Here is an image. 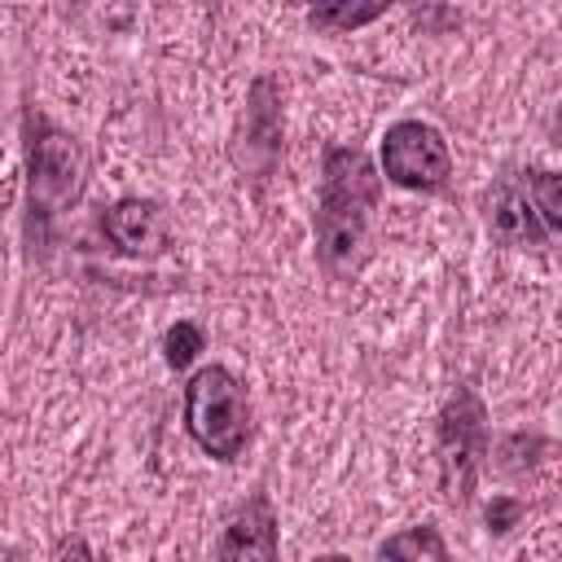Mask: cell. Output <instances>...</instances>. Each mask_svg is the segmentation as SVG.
I'll return each instance as SVG.
<instances>
[{
	"instance_id": "obj_1",
	"label": "cell",
	"mask_w": 562,
	"mask_h": 562,
	"mask_svg": "<svg viewBox=\"0 0 562 562\" xmlns=\"http://www.w3.org/2000/svg\"><path fill=\"white\" fill-rule=\"evenodd\" d=\"M378 193H382V176L364 149H356V145L325 149L312 228H316V263L329 277H351L360 268Z\"/></svg>"
},
{
	"instance_id": "obj_2",
	"label": "cell",
	"mask_w": 562,
	"mask_h": 562,
	"mask_svg": "<svg viewBox=\"0 0 562 562\" xmlns=\"http://www.w3.org/2000/svg\"><path fill=\"white\" fill-rule=\"evenodd\" d=\"M83 193V149L70 132L26 110V237L31 250L48 246L53 224Z\"/></svg>"
},
{
	"instance_id": "obj_3",
	"label": "cell",
	"mask_w": 562,
	"mask_h": 562,
	"mask_svg": "<svg viewBox=\"0 0 562 562\" xmlns=\"http://www.w3.org/2000/svg\"><path fill=\"white\" fill-rule=\"evenodd\" d=\"M184 430L215 461H237L250 443L246 382L228 364H202L184 386Z\"/></svg>"
},
{
	"instance_id": "obj_4",
	"label": "cell",
	"mask_w": 562,
	"mask_h": 562,
	"mask_svg": "<svg viewBox=\"0 0 562 562\" xmlns=\"http://www.w3.org/2000/svg\"><path fill=\"white\" fill-rule=\"evenodd\" d=\"M435 457H439V492L448 505H465L474 496L483 457H487V408L479 391L457 386L435 417Z\"/></svg>"
},
{
	"instance_id": "obj_5",
	"label": "cell",
	"mask_w": 562,
	"mask_h": 562,
	"mask_svg": "<svg viewBox=\"0 0 562 562\" xmlns=\"http://www.w3.org/2000/svg\"><path fill=\"white\" fill-rule=\"evenodd\" d=\"M391 184L413 189V193H439L448 189L452 176V149L435 123L422 119H400L382 136V171Z\"/></svg>"
},
{
	"instance_id": "obj_6",
	"label": "cell",
	"mask_w": 562,
	"mask_h": 562,
	"mask_svg": "<svg viewBox=\"0 0 562 562\" xmlns=\"http://www.w3.org/2000/svg\"><path fill=\"white\" fill-rule=\"evenodd\" d=\"M233 158L250 176H268L281 158V88H277L272 75H259L246 92V114H241Z\"/></svg>"
},
{
	"instance_id": "obj_7",
	"label": "cell",
	"mask_w": 562,
	"mask_h": 562,
	"mask_svg": "<svg viewBox=\"0 0 562 562\" xmlns=\"http://www.w3.org/2000/svg\"><path fill=\"white\" fill-rule=\"evenodd\" d=\"M281 558V527L277 509L263 492H255L220 531L215 562H277Z\"/></svg>"
},
{
	"instance_id": "obj_8",
	"label": "cell",
	"mask_w": 562,
	"mask_h": 562,
	"mask_svg": "<svg viewBox=\"0 0 562 562\" xmlns=\"http://www.w3.org/2000/svg\"><path fill=\"white\" fill-rule=\"evenodd\" d=\"M487 228L501 246H544L549 228L540 224L522 176H505L492 193H487Z\"/></svg>"
},
{
	"instance_id": "obj_9",
	"label": "cell",
	"mask_w": 562,
	"mask_h": 562,
	"mask_svg": "<svg viewBox=\"0 0 562 562\" xmlns=\"http://www.w3.org/2000/svg\"><path fill=\"white\" fill-rule=\"evenodd\" d=\"M101 233L119 255H154L167 241L162 206L149 198H119L110 211H101Z\"/></svg>"
},
{
	"instance_id": "obj_10",
	"label": "cell",
	"mask_w": 562,
	"mask_h": 562,
	"mask_svg": "<svg viewBox=\"0 0 562 562\" xmlns=\"http://www.w3.org/2000/svg\"><path fill=\"white\" fill-rule=\"evenodd\" d=\"M382 562H448V544L439 536V527L422 522V527H404L395 536H386L378 544Z\"/></svg>"
},
{
	"instance_id": "obj_11",
	"label": "cell",
	"mask_w": 562,
	"mask_h": 562,
	"mask_svg": "<svg viewBox=\"0 0 562 562\" xmlns=\"http://www.w3.org/2000/svg\"><path fill=\"white\" fill-rule=\"evenodd\" d=\"M522 184H527V198H531L540 224L553 237L562 228V180H558V171H522Z\"/></svg>"
},
{
	"instance_id": "obj_12",
	"label": "cell",
	"mask_w": 562,
	"mask_h": 562,
	"mask_svg": "<svg viewBox=\"0 0 562 562\" xmlns=\"http://www.w3.org/2000/svg\"><path fill=\"white\" fill-rule=\"evenodd\" d=\"M386 13V4H316V9H307V22L316 26V31H356V26H364V22H373V18H382Z\"/></svg>"
},
{
	"instance_id": "obj_13",
	"label": "cell",
	"mask_w": 562,
	"mask_h": 562,
	"mask_svg": "<svg viewBox=\"0 0 562 562\" xmlns=\"http://www.w3.org/2000/svg\"><path fill=\"white\" fill-rule=\"evenodd\" d=\"M206 347V334L193 325V321H176L171 329H167V338H162V360H167V369H189L193 360H198V351Z\"/></svg>"
},
{
	"instance_id": "obj_14",
	"label": "cell",
	"mask_w": 562,
	"mask_h": 562,
	"mask_svg": "<svg viewBox=\"0 0 562 562\" xmlns=\"http://www.w3.org/2000/svg\"><path fill=\"white\" fill-rule=\"evenodd\" d=\"M549 443L540 439V435H509V439H501V470H527L531 465V452H544Z\"/></svg>"
},
{
	"instance_id": "obj_15",
	"label": "cell",
	"mask_w": 562,
	"mask_h": 562,
	"mask_svg": "<svg viewBox=\"0 0 562 562\" xmlns=\"http://www.w3.org/2000/svg\"><path fill=\"white\" fill-rule=\"evenodd\" d=\"M527 514V505L518 501V496H492L487 501V509H483V518H487V531L492 536H505L509 527H518V518Z\"/></svg>"
},
{
	"instance_id": "obj_16",
	"label": "cell",
	"mask_w": 562,
	"mask_h": 562,
	"mask_svg": "<svg viewBox=\"0 0 562 562\" xmlns=\"http://www.w3.org/2000/svg\"><path fill=\"white\" fill-rule=\"evenodd\" d=\"M57 562H97L92 558V549H88V540H79V536H70L61 549H57Z\"/></svg>"
},
{
	"instance_id": "obj_17",
	"label": "cell",
	"mask_w": 562,
	"mask_h": 562,
	"mask_svg": "<svg viewBox=\"0 0 562 562\" xmlns=\"http://www.w3.org/2000/svg\"><path fill=\"white\" fill-rule=\"evenodd\" d=\"M0 562H26V553L13 549V544H0Z\"/></svg>"
},
{
	"instance_id": "obj_18",
	"label": "cell",
	"mask_w": 562,
	"mask_h": 562,
	"mask_svg": "<svg viewBox=\"0 0 562 562\" xmlns=\"http://www.w3.org/2000/svg\"><path fill=\"white\" fill-rule=\"evenodd\" d=\"M312 562H351L347 553H321V558H312Z\"/></svg>"
}]
</instances>
